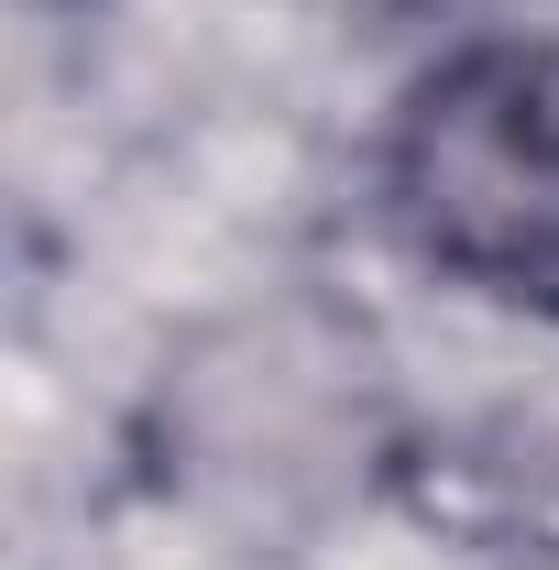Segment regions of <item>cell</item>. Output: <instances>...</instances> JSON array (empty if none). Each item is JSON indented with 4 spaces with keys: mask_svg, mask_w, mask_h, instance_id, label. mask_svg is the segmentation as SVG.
I'll use <instances>...</instances> for the list:
<instances>
[{
    "mask_svg": "<svg viewBox=\"0 0 559 570\" xmlns=\"http://www.w3.org/2000/svg\"><path fill=\"white\" fill-rule=\"evenodd\" d=\"M384 219L439 285L559 330V33L450 45L395 99Z\"/></svg>",
    "mask_w": 559,
    "mask_h": 570,
    "instance_id": "1",
    "label": "cell"
}]
</instances>
